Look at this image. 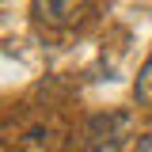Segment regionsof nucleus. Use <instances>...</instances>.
Instances as JSON below:
<instances>
[{
  "mask_svg": "<svg viewBox=\"0 0 152 152\" xmlns=\"http://www.w3.org/2000/svg\"><path fill=\"white\" fill-rule=\"evenodd\" d=\"M133 118L126 110H107V114H95L88 118V126H84V148L88 152H107L114 148L126 133H129Z\"/></svg>",
  "mask_w": 152,
  "mask_h": 152,
  "instance_id": "f03ea898",
  "label": "nucleus"
},
{
  "mask_svg": "<svg viewBox=\"0 0 152 152\" xmlns=\"http://www.w3.org/2000/svg\"><path fill=\"white\" fill-rule=\"evenodd\" d=\"M133 152H152V133H145V137L137 141V148H133Z\"/></svg>",
  "mask_w": 152,
  "mask_h": 152,
  "instance_id": "39448f33",
  "label": "nucleus"
},
{
  "mask_svg": "<svg viewBox=\"0 0 152 152\" xmlns=\"http://www.w3.org/2000/svg\"><path fill=\"white\" fill-rule=\"evenodd\" d=\"M133 99L137 103H145L148 107L152 103V57L141 65V72H137V84H133Z\"/></svg>",
  "mask_w": 152,
  "mask_h": 152,
  "instance_id": "20e7f679",
  "label": "nucleus"
},
{
  "mask_svg": "<svg viewBox=\"0 0 152 152\" xmlns=\"http://www.w3.org/2000/svg\"><path fill=\"white\" fill-rule=\"evenodd\" d=\"M15 145H19V152H65V145H69V126L57 114H38V118H31L19 129Z\"/></svg>",
  "mask_w": 152,
  "mask_h": 152,
  "instance_id": "f257e3e1",
  "label": "nucleus"
},
{
  "mask_svg": "<svg viewBox=\"0 0 152 152\" xmlns=\"http://www.w3.org/2000/svg\"><path fill=\"white\" fill-rule=\"evenodd\" d=\"M31 12L50 31H69L88 15V0H31Z\"/></svg>",
  "mask_w": 152,
  "mask_h": 152,
  "instance_id": "7ed1b4c3",
  "label": "nucleus"
}]
</instances>
